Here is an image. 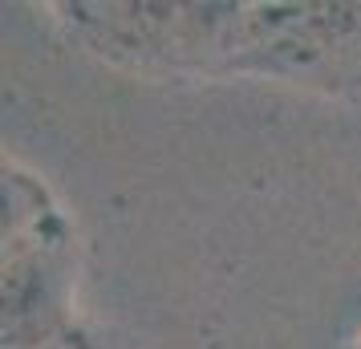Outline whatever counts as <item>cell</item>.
<instances>
[{"instance_id":"cell-2","label":"cell","mask_w":361,"mask_h":349,"mask_svg":"<svg viewBox=\"0 0 361 349\" xmlns=\"http://www.w3.org/2000/svg\"><path fill=\"white\" fill-rule=\"evenodd\" d=\"M4 349H57L85 341L78 329L82 235L61 195L20 159H4Z\"/></svg>"},{"instance_id":"cell-3","label":"cell","mask_w":361,"mask_h":349,"mask_svg":"<svg viewBox=\"0 0 361 349\" xmlns=\"http://www.w3.org/2000/svg\"><path fill=\"white\" fill-rule=\"evenodd\" d=\"M357 349H361V341H357Z\"/></svg>"},{"instance_id":"cell-1","label":"cell","mask_w":361,"mask_h":349,"mask_svg":"<svg viewBox=\"0 0 361 349\" xmlns=\"http://www.w3.org/2000/svg\"><path fill=\"white\" fill-rule=\"evenodd\" d=\"M102 66L150 82H264L361 98V0H53Z\"/></svg>"}]
</instances>
